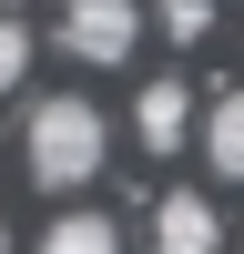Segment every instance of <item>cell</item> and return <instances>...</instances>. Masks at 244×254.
<instances>
[{
	"label": "cell",
	"mask_w": 244,
	"mask_h": 254,
	"mask_svg": "<svg viewBox=\"0 0 244 254\" xmlns=\"http://www.w3.org/2000/svg\"><path fill=\"white\" fill-rule=\"evenodd\" d=\"M132 132H142V153H183V142H193V92H183V81H142Z\"/></svg>",
	"instance_id": "277c9868"
},
{
	"label": "cell",
	"mask_w": 244,
	"mask_h": 254,
	"mask_svg": "<svg viewBox=\"0 0 244 254\" xmlns=\"http://www.w3.org/2000/svg\"><path fill=\"white\" fill-rule=\"evenodd\" d=\"M193 132H203V153H214V173H224V183H244V81L193 122Z\"/></svg>",
	"instance_id": "5b68a950"
},
{
	"label": "cell",
	"mask_w": 244,
	"mask_h": 254,
	"mask_svg": "<svg viewBox=\"0 0 244 254\" xmlns=\"http://www.w3.org/2000/svg\"><path fill=\"white\" fill-rule=\"evenodd\" d=\"M31 51H41V41H31V20H20V10H0V92H20V81H31Z\"/></svg>",
	"instance_id": "52a82bcc"
},
{
	"label": "cell",
	"mask_w": 244,
	"mask_h": 254,
	"mask_svg": "<svg viewBox=\"0 0 244 254\" xmlns=\"http://www.w3.org/2000/svg\"><path fill=\"white\" fill-rule=\"evenodd\" d=\"M153 254H224V214L203 193H163L153 203Z\"/></svg>",
	"instance_id": "3957f363"
},
{
	"label": "cell",
	"mask_w": 244,
	"mask_h": 254,
	"mask_svg": "<svg viewBox=\"0 0 244 254\" xmlns=\"http://www.w3.org/2000/svg\"><path fill=\"white\" fill-rule=\"evenodd\" d=\"M163 31H173V41H203V31H214V0H163Z\"/></svg>",
	"instance_id": "ba28073f"
},
{
	"label": "cell",
	"mask_w": 244,
	"mask_h": 254,
	"mask_svg": "<svg viewBox=\"0 0 244 254\" xmlns=\"http://www.w3.org/2000/svg\"><path fill=\"white\" fill-rule=\"evenodd\" d=\"M20 153H31V183L81 193V183L112 163V112L81 102V92H51V102H31V122H20Z\"/></svg>",
	"instance_id": "6da1fadb"
},
{
	"label": "cell",
	"mask_w": 244,
	"mask_h": 254,
	"mask_svg": "<svg viewBox=\"0 0 244 254\" xmlns=\"http://www.w3.org/2000/svg\"><path fill=\"white\" fill-rule=\"evenodd\" d=\"M61 51L112 71V61L142 51V0H61Z\"/></svg>",
	"instance_id": "7a4b0ae2"
},
{
	"label": "cell",
	"mask_w": 244,
	"mask_h": 254,
	"mask_svg": "<svg viewBox=\"0 0 244 254\" xmlns=\"http://www.w3.org/2000/svg\"><path fill=\"white\" fill-rule=\"evenodd\" d=\"M41 254H122V224L112 214H61L51 234H41Z\"/></svg>",
	"instance_id": "8992f818"
},
{
	"label": "cell",
	"mask_w": 244,
	"mask_h": 254,
	"mask_svg": "<svg viewBox=\"0 0 244 254\" xmlns=\"http://www.w3.org/2000/svg\"><path fill=\"white\" fill-rule=\"evenodd\" d=\"M0 254H10V224H0Z\"/></svg>",
	"instance_id": "9c48e42d"
}]
</instances>
